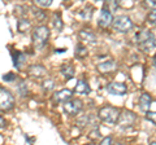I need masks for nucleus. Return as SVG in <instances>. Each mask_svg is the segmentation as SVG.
<instances>
[{"mask_svg": "<svg viewBox=\"0 0 156 145\" xmlns=\"http://www.w3.org/2000/svg\"><path fill=\"white\" fill-rule=\"evenodd\" d=\"M135 39H136V44H138V47L142 51H144V52L152 51L155 48V46H156L155 35L151 31H148V30L139 31L138 34H136Z\"/></svg>", "mask_w": 156, "mask_h": 145, "instance_id": "1", "label": "nucleus"}, {"mask_svg": "<svg viewBox=\"0 0 156 145\" xmlns=\"http://www.w3.org/2000/svg\"><path fill=\"white\" fill-rule=\"evenodd\" d=\"M120 109L115 108V106H111V105H107L103 106L101 109H99L98 112V117H99L104 123H108V124H117L119 122V118H120Z\"/></svg>", "mask_w": 156, "mask_h": 145, "instance_id": "2", "label": "nucleus"}, {"mask_svg": "<svg viewBox=\"0 0 156 145\" xmlns=\"http://www.w3.org/2000/svg\"><path fill=\"white\" fill-rule=\"evenodd\" d=\"M31 38H33L34 47H35L37 49H42V48L46 46L48 38H50V29L44 25L38 26V27L34 29Z\"/></svg>", "mask_w": 156, "mask_h": 145, "instance_id": "3", "label": "nucleus"}, {"mask_svg": "<svg viewBox=\"0 0 156 145\" xmlns=\"http://www.w3.org/2000/svg\"><path fill=\"white\" fill-rule=\"evenodd\" d=\"M112 26L116 31L119 32H129L130 30H133L134 23L130 20V17L128 16H117L116 18H113V23Z\"/></svg>", "mask_w": 156, "mask_h": 145, "instance_id": "4", "label": "nucleus"}, {"mask_svg": "<svg viewBox=\"0 0 156 145\" xmlns=\"http://www.w3.org/2000/svg\"><path fill=\"white\" fill-rule=\"evenodd\" d=\"M14 106V97L11 91L0 87V112H8Z\"/></svg>", "mask_w": 156, "mask_h": 145, "instance_id": "5", "label": "nucleus"}, {"mask_svg": "<svg viewBox=\"0 0 156 145\" xmlns=\"http://www.w3.org/2000/svg\"><path fill=\"white\" fill-rule=\"evenodd\" d=\"M135 119H136V117H135V114L133 112L124 110L122 114H120V118H119L117 124H119V127H121V128H129L135 123Z\"/></svg>", "mask_w": 156, "mask_h": 145, "instance_id": "6", "label": "nucleus"}, {"mask_svg": "<svg viewBox=\"0 0 156 145\" xmlns=\"http://www.w3.org/2000/svg\"><path fill=\"white\" fill-rule=\"evenodd\" d=\"M82 110V101L78 99H72L64 104V112L68 115H77Z\"/></svg>", "mask_w": 156, "mask_h": 145, "instance_id": "7", "label": "nucleus"}, {"mask_svg": "<svg viewBox=\"0 0 156 145\" xmlns=\"http://www.w3.org/2000/svg\"><path fill=\"white\" fill-rule=\"evenodd\" d=\"M107 91H108L111 95L122 96L128 92V87H126V84L122 83V82H112V83L107 86Z\"/></svg>", "mask_w": 156, "mask_h": 145, "instance_id": "8", "label": "nucleus"}, {"mask_svg": "<svg viewBox=\"0 0 156 145\" xmlns=\"http://www.w3.org/2000/svg\"><path fill=\"white\" fill-rule=\"evenodd\" d=\"M72 96H73V91L69 88H64V89H60L55 92L52 95V101L53 103H66V101L72 100Z\"/></svg>", "mask_w": 156, "mask_h": 145, "instance_id": "9", "label": "nucleus"}, {"mask_svg": "<svg viewBox=\"0 0 156 145\" xmlns=\"http://www.w3.org/2000/svg\"><path fill=\"white\" fill-rule=\"evenodd\" d=\"M99 26L101 27H108L109 25L113 23V16H112V12L111 9H107V8H103L100 12V16H99Z\"/></svg>", "mask_w": 156, "mask_h": 145, "instance_id": "10", "label": "nucleus"}, {"mask_svg": "<svg viewBox=\"0 0 156 145\" xmlns=\"http://www.w3.org/2000/svg\"><path fill=\"white\" fill-rule=\"evenodd\" d=\"M29 74H30V76H33V78H43L46 74H47V70H46V67L44 66H42V65H31L30 67H29Z\"/></svg>", "mask_w": 156, "mask_h": 145, "instance_id": "11", "label": "nucleus"}, {"mask_svg": "<svg viewBox=\"0 0 156 145\" xmlns=\"http://www.w3.org/2000/svg\"><path fill=\"white\" fill-rule=\"evenodd\" d=\"M116 62L113 60H107L104 62H100L99 65L96 66V69L99 72H101V74H107V72H111V71H113L116 69Z\"/></svg>", "mask_w": 156, "mask_h": 145, "instance_id": "12", "label": "nucleus"}, {"mask_svg": "<svg viewBox=\"0 0 156 145\" xmlns=\"http://www.w3.org/2000/svg\"><path fill=\"white\" fill-rule=\"evenodd\" d=\"M151 103H152V99L148 93H143L140 95L139 97V108L142 112H150V108H151Z\"/></svg>", "mask_w": 156, "mask_h": 145, "instance_id": "13", "label": "nucleus"}, {"mask_svg": "<svg viewBox=\"0 0 156 145\" xmlns=\"http://www.w3.org/2000/svg\"><path fill=\"white\" fill-rule=\"evenodd\" d=\"M74 92L78 95H89L90 93V86L85 80H78L74 87Z\"/></svg>", "mask_w": 156, "mask_h": 145, "instance_id": "14", "label": "nucleus"}, {"mask_svg": "<svg viewBox=\"0 0 156 145\" xmlns=\"http://www.w3.org/2000/svg\"><path fill=\"white\" fill-rule=\"evenodd\" d=\"M81 40H83L86 43H90V44H96V36L92 34L91 31H87V30H81L78 32Z\"/></svg>", "mask_w": 156, "mask_h": 145, "instance_id": "15", "label": "nucleus"}, {"mask_svg": "<svg viewBox=\"0 0 156 145\" xmlns=\"http://www.w3.org/2000/svg\"><path fill=\"white\" fill-rule=\"evenodd\" d=\"M60 71H61V75L64 76L65 79H72L73 76H74V67H73V65L72 64H64L61 66V69H60Z\"/></svg>", "mask_w": 156, "mask_h": 145, "instance_id": "16", "label": "nucleus"}, {"mask_svg": "<svg viewBox=\"0 0 156 145\" xmlns=\"http://www.w3.org/2000/svg\"><path fill=\"white\" fill-rule=\"evenodd\" d=\"M25 61H26V56L23 55V53H21V52H14V55H13V62H14V66H16L17 69H20Z\"/></svg>", "mask_w": 156, "mask_h": 145, "instance_id": "17", "label": "nucleus"}, {"mask_svg": "<svg viewBox=\"0 0 156 145\" xmlns=\"http://www.w3.org/2000/svg\"><path fill=\"white\" fill-rule=\"evenodd\" d=\"M29 27H30V21L26 20V18H21V20L17 22V30L20 32H25Z\"/></svg>", "mask_w": 156, "mask_h": 145, "instance_id": "18", "label": "nucleus"}, {"mask_svg": "<svg viewBox=\"0 0 156 145\" xmlns=\"http://www.w3.org/2000/svg\"><path fill=\"white\" fill-rule=\"evenodd\" d=\"M52 25H53V27H55L57 31H61V30H62V20H61V16H60L58 13H55V14H53Z\"/></svg>", "mask_w": 156, "mask_h": 145, "instance_id": "19", "label": "nucleus"}, {"mask_svg": "<svg viewBox=\"0 0 156 145\" xmlns=\"http://www.w3.org/2000/svg\"><path fill=\"white\" fill-rule=\"evenodd\" d=\"M74 53H76L77 59H83V57H86V55H87V49H86V47H83L82 44H77Z\"/></svg>", "mask_w": 156, "mask_h": 145, "instance_id": "20", "label": "nucleus"}, {"mask_svg": "<svg viewBox=\"0 0 156 145\" xmlns=\"http://www.w3.org/2000/svg\"><path fill=\"white\" fill-rule=\"evenodd\" d=\"M147 21H148L150 25H156V8L150 11L148 16H147Z\"/></svg>", "mask_w": 156, "mask_h": 145, "instance_id": "21", "label": "nucleus"}, {"mask_svg": "<svg viewBox=\"0 0 156 145\" xmlns=\"http://www.w3.org/2000/svg\"><path fill=\"white\" fill-rule=\"evenodd\" d=\"M55 88V82H53L52 79H47L43 82V89L46 91V92H48V91H51Z\"/></svg>", "mask_w": 156, "mask_h": 145, "instance_id": "22", "label": "nucleus"}, {"mask_svg": "<svg viewBox=\"0 0 156 145\" xmlns=\"http://www.w3.org/2000/svg\"><path fill=\"white\" fill-rule=\"evenodd\" d=\"M35 4H37V5H39V7L47 8V7H50L52 4V0H37Z\"/></svg>", "mask_w": 156, "mask_h": 145, "instance_id": "23", "label": "nucleus"}, {"mask_svg": "<svg viewBox=\"0 0 156 145\" xmlns=\"http://www.w3.org/2000/svg\"><path fill=\"white\" fill-rule=\"evenodd\" d=\"M91 16H92V9L91 8L90 9H85L83 12H81V17L85 18V20H90Z\"/></svg>", "mask_w": 156, "mask_h": 145, "instance_id": "24", "label": "nucleus"}, {"mask_svg": "<svg viewBox=\"0 0 156 145\" xmlns=\"http://www.w3.org/2000/svg\"><path fill=\"white\" fill-rule=\"evenodd\" d=\"M18 89H20V93H21V96H25L26 92H27V88H26V84L25 82H21L18 86Z\"/></svg>", "mask_w": 156, "mask_h": 145, "instance_id": "25", "label": "nucleus"}, {"mask_svg": "<svg viewBox=\"0 0 156 145\" xmlns=\"http://www.w3.org/2000/svg\"><path fill=\"white\" fill-rule=\"evenodd\" d=\"M146 114H147V115H146V117H147V119L156 124V112H147Z\"/></svg>", "mask_w": 156, "mask_h": 145, "instance_id": "26", "label": "nucleus"}, {"mask_svg": "<svg viewBox=\"0 0 156 145\" xmlns=\"http://www.w3.org/2000/svg\"><path fill=\"white\" fill-rule=\"evenodd\" d=\"M100 145H113V143H112V137H111V136L104 137L103 140H101Z\"/></svg>", "mask_w": 156, "mask_h": 145, "instance_id": "27", "label": "nucleus"}, {"mask_svg": "<svg viewBox=\"0 0 156 145\" xmlns=\"http://www.w3.org/2000/svg\"><path fill=\"white\" fill-rule=\"evenodd\" d=\"M14 78H16V75L12 74V72H8V74L3 75V79H4V80H13Z\"/></svg>", "mask_w": 156, "mask_h": 145, "instance_id": "28", "label": "nucleus"}, {"mask_svg": "<svg viewBox=\"0 0 156 145\" xmlns=\"http://www.w3.org/2000/svg\"><path fill=\"white\" fill-rule=\"evenodd\" d=\"M99 137H100L99 130H95L94 132H91V133H90V139H99Z\"/></svg>", "mask_w": 156, "mask_h": 145, "instance_id": "29", "label": "nucleus"}, {"mask_svg": "<svg viewBox=\"0 0 156 145\" xmlns=\"http://www.w3.org/2000/svg\"><path fill=\"white\" fill-rule=\"evenodd\" d=\"M33 13H34V16L38 17V18H43V13L39 11V9H33Z\"/></svg>", "mask_w": 156, "mask_h": 145, "instance_id": "30", "label": "nucleus"}, {"mask_svg": "<svg viewBox=\"0 0 156 145\" xmlns=\"http://www.w3.org/2000/svg\"><path fill=\"white\" fill-rule=\"evenodd\" d=\"M4 127H5V119L0 115V128H4Z\"/></svg>", "mask_w": 156, "mask_h": 145, "instance_id": "31", "label": "nucleus"}, {"mask_svg": "<svg viewBox=\"0 0 156 145\" xmlns=\"http://www.w3.org/2000/svg\"><path fill=\"white\" fill-rule=\"evenodd\" d=\"M146 4H147V5H151V7H156V0L155 2H150V0H147V3Z\"/></svg>", "mask_w": 156, "mask_h": 145, "instance_id": "32", "label": "nucleus"}, {"mask_svg": "<svg viewBox=\"0 0 156 145\" xmlns=\"http://www.w3.org/2000/svg\"><path fill=\"white\" fill-rule=\"evenodd\" d=\"M154 65H155V67H156V55H155V57H154Z\"/></svg>", "mask_w": 156, "mask_h": 145, "instance_id": "33", "label": "nucleus"}, {"mask_svg": "<svg viewBox=\"0 0 156 145\" xmlns=\"http://www.w3.org/2000/svg\"><path fill=\"white\" fill-rule=\"evenodd\" d=\"M150 145H156V141H154V143H151Z\"/></svg>", "mask_w": 156, "mask_h": 145, "instance_id": "34", "label": "nucleus"}, {"mask_svg": "<svg viewBox=\"0 0 156 145\" xmlns=\"http://www.w3.org/2000/svg\"><path fill=\"white\" fill-rule=\"evenodd\" d=\"M116 145H122V144H116Z\"/></svg>", "mask_w": 156, "mask_h": 145, "instance_id": "35", "label": "nucleus"}, {"mask_svg": "<svg viewBox=\"0 0 156 145\" xmlns=\"http://www.w3.org/2000/svg\"><path fill=\"white\" fill-rule=\"evenodd\" d=\"M87 145H92V144H87Z\"/></svg>", "mask_w": 156, "mask_h": 145, "instance_id": "36", "label": "nucleus"}]
</instances>
